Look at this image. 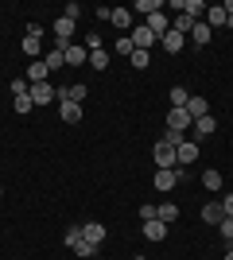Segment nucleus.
Segmentation results:
<instances>
[{
	"instance_id": "f257e3e1",
	"label": "nucleus",
	"mask_w": 233,
	"mask_h": 260,
	"mask_svg": "<svg viewBox=\"0 0 233 260\" xmlns=\"http://www.w3.org/2000/svg\"><path fill=\"white\" fill-rule=\"evenodd\" d=\"M190 128H194V120H190L187 109H171V113H167V132H175V136H187Z\"/></svg>"
},
{
	"instance_id": "f03ea898",
	"label": "nucleus",
	"mask_w": 233,
	"mask_h": 260,
	"mask_svg": "<svg viewBox=\"0 0 233 260\" xmlns=\"http://www.w3.org/2000/svg\"><path fill=\"white\" fill-rule=\"evenodd\" d=\"M152 159H155V167H175V144L171 140H155Z\"/></svg>"
},
{
	"instance_id": "7ed1b4c3",
	"label": "nucleus",
	"mask_w": 233,
	"mask_h": 260,
	"mask_svg": "<svg viewBox=\"0 0 233 260\" xmlns=\"http://www.w3.org/2000/svg\"><path fill=\"white\" fill-rule=\"evenodd\" d=\"M175 183H179V167H159V171L152 175V186H155V190H163V194H167V190H175Z\"/></svg>"
},
{
	"instance_id": "20e7f679",
	"label": "nucleus",
	"mask_w": 233,
	"mask_h": 260,
	"mask_svg": "<svg viewBox=\"0 0 233 260\" xmlns=\"http://www.w3.org/2000/svg\"><path fill=\"white\" fill-rule=\"evenodd\" d=\"M128 39H132V47H136V51H152V47L159 43V39H155V35L148 31V23H140V27H132V31H128Z\"/></svg>"
},
{
	"instance_id": "39448f33",
	"label": "nucleus",
	"mask_w": 233,
	"mask_h": 260,
	"mask_svg": "<svg viewBox=\"0 0 233 260\" xmlns=\"http://www.w3.org/2000/svg\"><path fill=\"white\" fill-rule=\"evenodd\" d=\"M194 159H198V140H183L175 148V167H190Z\"/></svg>"
},
{
	"instance_id": "423d86ee",
	"label": "nucleus",
	"mask_w": 233,
	"mask_h": 260,
	"mask_svg": "<svg viewBox=\"0 0 233 260\" xmlns=\"http://www.w3.org/2000/svg\"><path fill=\"white\" fill-rule=\"evenodd\" d=\"M109 23L117 31H132V8H109Z\"/></svg>"
},
{
	"instance_id": "0eeeda50",
	"label": "nucleus",
	"mask_w": 233,
	"mask_h": 260,
	"mask_svg": "<svg viewBox=\"0 0 233 260\" xmlns=\"http://www.w3.org/2000/svg\"><path fill=\"white\" fill-rule=\"evenodd\" d=\"M214 128H218V120H214L210 113H206V117H198V120H194V128H190L194 136H187V140H206V136H214Z\"/></svg>"
},
{
	"instance_id": "6e6552de",
	"label": "nucleus",
	"mask_w": 233,
	"mask_h": 260,
	"mask_svg": "<svg viewBox=\"0 0 233 260\" xmlns=\"http://www.w3.org/2000/svg\"><path fill=\"white\" fill-rule=\"evenodd\" d=\"M144 23H148V31H152L155 39H163V35L171 31V20H167V12H155V16H148Z\"/></svg>"
},
{
	"instance_id": "1a4fd4ad",
	"label": "nucleus",
	"mask_w": 233,
	"mask_h": 260,
	"mask_svg": "<svg viewBox=\"0 0 233 260\" xmlns=\"http://www.w3.org/2000/svg\"><path fill=\"white\" fill-rule=\"evenodd\" d=\"M202 221H206V225H222V221H225L222 202H206V206H202Z\"/></svg>"
},
{
	"instance_id": "9d476101",
	"label": "nucleus",
	"mask_w": 233,
	"mask_h": 260,
	"mask_svg": "<svg viewBox=\"0 0 233 260\" xmlns=\"http://www.w3.org/2000/svg\"><path fill=\"white\" fill-rule=\"evenodd\" d=\"M31 101H35V105H51V101H55V86H51V82L31 86Z\"/></svg>"
},
{
	"instance_id": "9b49d317",
	"label": "nucleus",
	"mask_w": 233,
	"mask_h": 260,
	"mask_svg": "<svg viewBox=\"0 0 233 260\" xmlns=\"http://www.w3.org/2000/svg\"><path fill=\"white\" fill-rule=\"evenodd\" d=\"M225 20H229V16H225V4H214V8H206V20L202 23L214 31V27H225Z\"/></svg>"
},
{
	"instance_id": "f8f14e48",
	"label": "nucleus",
	"mask_w": 233,
	"mask_h": 260,
	"mask_svg": "<svg viewBox=\"0 0 233 260\" xmlns=\"http://www.w3.org/2000/svg\"><path fill=\"white\" fill-rule=\"evenodd\" d=\"M70 35H74V20L58 16V20H55V39H58V47H66V43H70Z\"/></svg>"
},
{
	"instance_id": "ddd939ff",
	"label": "nucleus",
	"mask_w": 233,
	"mask_h": 260,
	"mask_svg": "<svg viewBox=\"0 0 233 260\" xmlns=\"http://www.w3.org/2000/svg\"><path fill=\"white\" fill-rule=\"evenodd\" d=\"M159 47H163L167 54H179L183 47H187V35H179V31H167L163 39H159Z\"/></svg>"
},
{
	"instance_id": "4468645a",
	"label": "nucleus",
	"mask_w": 233,
	"mask_h": 260,
	"mask_svg": "<svg viewBox=\"0 0 233 260\" xmlns=\"http://www.w3.org/2000/svg\"><path fill=\"white\" fill-rule=\"evenodd\" d=\"M82 237L101 249V241H105V225H101V221H86V225H82Z\"/></svg>"
},
{
	"instance_id": "2eb2a0df",
	"label": "nucleus",
	"mask_w": 233,
	"mask_h": 260,
	"mask_svg": "<svg viewBox=\"0 0 233 260\" xmlns=\"http://www.w3.org/2000/svg\"><path fill=\"white\" fill-rule=\"evenodd\" d=\"M43 62H47V70H51V74H55V70H62V66H66V54H62V47H51V51L43 54Z\"/></svg>"
},
{
	"instance_id": "dca6fc26",
	"label": "nucleus",
	"mask_w": 233,
	"mask_h": 260,
	"mask_svg": "<svg viewBox=\"0 0 233 260\" xmlns=\"http://www.w3.org/2000/svg\"><path fill=\"white\" fill-rule=\"evenodd\" d=\"M187 113H190V120L206 117V113H210V101H206V98H198V93H190V101H187Z\"/></svg>"
},
{
	"instance_id": "f3484780",
	"label": "nucleus",
	"mask_w": 233,
	"mask_h": 260,
	"mask_svg": "<svg viewBox=\"0 0 233 260\" xmlns=\"http://www.w3.org/2000/svg\"><path fill=\"white\" fill-rule=\"evenodd\" d=\"M58 101H74V105H82V101H86V86H82V82H74V86L58 89Z\"/></svg>"
},
{
	"instance_id": "a211bd4d",
	"label": "nucleus",
	"mask_w": 233,
	"mask_h": 260,
	"mask_svg": "<svg viewBox=\"0 0 233 260\" xmlns=\"http://www.w3.org/2000/svg\"><path fill=\"white\" fill-rule=\"evenodd\" d=\"M167 229H171V225H163L159 217H152V221H144V237H148V241H163Z\"/></svg>"
},
{
	"instance_id": "6ab92c4d",
	"label": "nucleus",
	"mask_w": 233,
	"mask_h": 260,
	"mask_svg": "<svg viewBox=\"0 0 233 260\" xmlns=\"http://www.w3.org/2000/svg\"><path fill=\"white\" fill-rule=\"evenodd\" d=\"M62 54H66V66H82V62H86V47H82V43H66Z\"/></svg>"
},
{
	"instance_id": "aec40b11",
	"label": "nucleus",
	"mask_w": 233,
	"mask_h": 260,
	"mask_svg": "<svg viewBox=\"0 0 233 260\" xmlns=\"http://www.w3.org/2000/svg\"><path fill=\"white\" fill-rule=\"evenodd\" d=\"M47 74H51V70H47V62L39 58V62H31V66H27V74H23V78H27L31 86H39V82H47Z\"/></svg>"
},
{
	"instance_id": "412c9836",
	"label": "nucleus",
	"mask_w": 233,
	"mask_h": 260,
	"mask_svg": "<svg viewBox=\"0 0 233 260\" xmlns=\"http://www.w3.org/2000/svg\"><path fill=\"white\" fill-rule=\"evenodd\" d=\"M58 117L66 120V124H78V120H82V105H74V101H62V105H58Z\"/></svg>"
},
{
	"instance_id": "4be33fe9",
	"label": "nucleus",
	"mask_w": 233,
	"mask_h": 260,
	"mask_svg": "<svg viewBox=\"0 0 233 260\" xmlns=\"http://www.w3.org/2000/svg\"><path fill=\"white\" fill-rule=\"evenodd\" d=\"M222 183H225L222 171H214V167H206V171H202V186H206L210 194H214V190H222Z\"/></svg>"
},
{
	"instance_id": "5701e85b",
	"label": "nucleus",
	"mask_w": 233,
	"mask_h": 260,
	"mask_svg": "<svg viewBox=\"0 0 233 260\" xmlns=\"http://www.w3.org/2000/svg\"><path fill=\"white\" fill-rule=\"evenodd\" d=\"M132 12H140V16L148 20V16H155V12H163V0H136Z\"/></svg>"
},
{
	"instance_id": "b1692460",
	"label": "nucleus",
	"mask_w": 233,
	"mask_h": 260,
	"mask_svg": "<svg viewBox=\"0 0 233 260\" xmlns=\"http://www.w3.org/2000/svg\"><path fill=\"white\" fill-rule=\"evenodd\" d=\"M70 252H74V256H82V260H89V256H93V252H97V245H89L86 237H78L74 245H70Z\"/></svg>"
},
{
	"instance_id": "393cba45",
	"label": "nucleus",
	"mask_w": 233,
	"mask_h": 260,
	"mask_svg": "<svg viewBox=\"0 0 233 260\" xmlns=\"http://www.w3.org/2000/svg\"><path fill=\"white\" fill-rule=\"evenodd\" d=\"M155 217H159L163 225H171V221L179 217V206H175V202H163V206H155Z\"/></svg>"
},
{
	"instance_id": "a878e982",
	"label": "nucleus",
	"mask_w": 233,
	"mask_h": 260,
	"mask_svg": "<svg viewBox=\"0 0 233 260\" xmlns=\"http://www.w3.org/2000/svg\"><path fill=\"white\" fill-rule=\"evenodd\" d=\"M39 51H43V39L39 35H23V54H31L35 62H39Z\"/></svg>"
},
{
	"instance_id": "bb28decb",
	"label": "nucleus",
	"mask_w": 233,
	"mask_h": 260,
	"mask_svg": "<svg viewBox=\"0 0 233 260\" xmlns=\"http://www.w3.org/2000/svg\"><path fill=\"white\" fill-rule=\"evenodd\" d=\"M183 16L198 20V16H206V4H202V0H183Z\"/></svg>"
},
{
	"instance_id": "cd10ccee",
	"label": "nucleus",
	"mask_w": 233,
	"mask_h": 260,
	"mask_svg": "<svg viewBox=\"0 0 233 260\" xmlns=\"http://www.w3.org/2000/svg\"><path fill=\"white\" fill-rule=\"evenodd\" d=\"M190 39H194V43H198V47H206V43H210V27H206V23H194V27H190Z\"/></svg>"
},
{
	"instance_id": "c85d7f7f",
	"label": "nucleus",
	"mask_w": 233,
	"mask_h": 260,
	"mask_svg": "<svg viewBox=\"0 0 233 260\" xmlns=\"http://www.w3.org/2000/svg\"><path fill=\"white\" fill-rule=\"evenodd\" d=\"M89 66L93 70H109V51H89Z\"/></svg>"
},
{
	"instance_id": "c756f323",
	"label": "nucleus",
	"mask_w": 233,
	"mask_h": 260,
	"mask_svg": "<svg viewBox=\"0 0 233 260\" xmlns=\"http://www.w3.org/2000/svg\"><path fill=\"white\" fill-rule=\"evenodd\" d=\"M12 109H16V113H20V117H27V113H31V109H35L31 93H23V98H16V101H12Z\"/></svg>"
},
{
	"instance_id": "7c9ffc66",
	"label": "nucleus",
	"mask_w": 233,
	"mask_h": 260,
	"mask_svg": "<svg viewBox=\"0 0 233 260\" xmlns=\"http://www.w3.org/2000/svg\"><path fill=\"white\" fill-rule=\"evenodd\" d=\"M128 62H132L136 70H144V66H152V51H132V54H128Z\"/></svg>"
},
{
	"instance_id": "2f4dec72",
	"label": "nucleus",
	"mask_w": 233,
	"mask_h": 260,
	"mask_svg": "<svg viewBox=\"0 0 233 260\" xmlns=\"http://www.w3.org/2000/svg\"><path fill=\"white\" fill-rule=\"evenodd\" d=\"M187 101H190V93H187L183 86L171 89V109H187Z\"/></svg>"
},
{
	"instance_id": "473e14b6",
	"label": "nucleus",
	"mask_w": 233,
	"mask_h": 260,
	"mask_svg": "<svg viewBox=\"0 0 233 260\" xmlns=\"http://www.w3.org/2000/svg\"><path fill=\"white\" fill-rule=\"evenodd\" d=\"M113 47H117V54H124V58H128V54L136 51V47H132V39H128V35H117V43H113Z\"/></svg>"
},
{
	"instance_id": "72a5a7b5",
	"label": "nucleus",
	"mask_w": 233,
	"mask_h": 260,
	"mask_svg": "<svg viewBox=\"0 0 233 260\" xmlns=\"http://www.w3.org/2000/svg\"><path fill=\"white\" fill-rule=\"evenodd\" d=\"M62 16H66V20H82V4H78V0H70V4H66V8H62Z\"/></svg>"
},
{
	"instance_id": "f704fd0d",
	"label": "nucleus",
	"mask_w": 233,
	"mask_h": 260,
	"mask_svg": "<svg viewBox=\"0 0 233 260\" xmlns=\"http://www.w3.org/2000/svg\"><path fill=\"white\" fill-rule=\"evenodd\" d=\"M86 51H105V43H101V35H97V31H89V35H86Z\"/></svg>"
},
{
	"instance_id": "c9c22d12",
	"label": "nucleus",
	"mask_w": 233,
	"mask_h": 260,
	"mask_svg": "<svg viewBox=\"0 0 233 260\" xmlns=\"http://www.w3.org/2000/svg\"><path fill=\"white\" fill-rule=\"evenodd\" d=\"M152 217H155V206H152V202H144V206H140V221H152Z\"/></svg>"
},
{
	"instance_id": "e433bc0d",
	"label": "nucleus",
	"mask_w": 233,
	"mask_h": 260,
	"mask_svg": "<svg viewBox=\"0 0 233 260\" xmlns=\"http://www.w3.org/2000/svg\"><path fill=\"white\" fill-rule=\"evenodd\" d=\"M218 229H222V237H225V241H233V217H225Z\"/></svg>"
},
{
	"instance_id": "4c0bfd02",
	"label": "nucleus",
	"mask_w": 233,
	"mask_h": 260,
	"mask_svg": "<svg viewBox=\"0 0 233 260\" xmlns=\"http://www.w3.org/2000/svg\"><path fill=\"white\" fill-rule=\"evenodd\" d=\"M222 202V210H225V217H233V194H225V198H218Z\"/></svg>"
},
{
	"instance_id": "58836bf2",
	"label": "nucleus",
	"mask_w": 233,
	"mask_h": 260,
	"mask_svg": "<svg viewBox=\"0 0 233 260\" xmlns=\"http://www.w3.org/2000/svg\"><path fill=\"white\" fill-rule=\"evenodd\" d=\"M222 260H233V249H225V256H222Z\"/></svg>"
},
{
	"instance_id": "ea45409f",
	"label": "nucleus",
	"mask_w": 233,
	"mask_h": 260,
	"mask_svg": "<svg viewBox=\"0 0 233 260\" xmlns=\"http://www.w3.org/2000/svg\"><path fill=\"white\" fill-rule=\"evenodd\" d=\"M132 260H148V256H132Z\"/></svg>"
},
{
	"instance_id": "a19ab883",
	"label": "nucleus",
	"mask_w": 233,
	"mask_h": 260,
	"mask_svg": "<svg viewBox=\"0 0 233 260\" xmlns=\"http://www.w3.org/2000/svg\"><path fill=\"white\" fill-rule=\"evenodd\" d=\"M0 198H4V186H0Z\"/></svg>"
},
{
	"instance_id": "79ce46f5",
	"label": "nucleus",
	"mask_w": 233,
	"mask_h": 260,
	"mask_svg": "<svg viewBox=\"0 0 233 260\" xmlns=\"http://www.w3.org/2000/svg\"><path fill=\"white\" fill-rule=\"evenodd\" d=\"M229 249H233V241H229Z\"/></svg>"
}]
</instances>
